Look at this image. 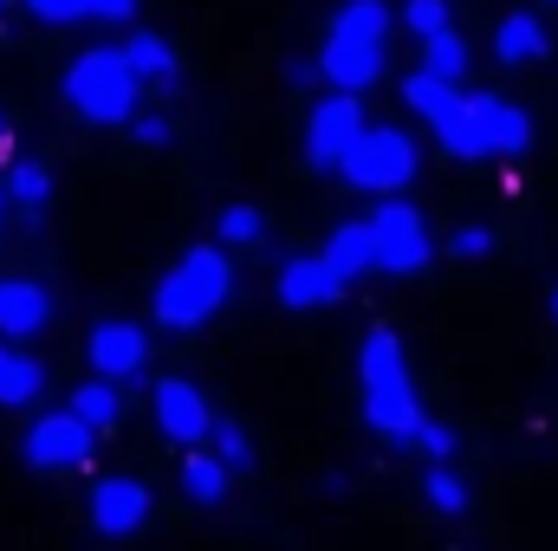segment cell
Masks as SVG:
<instances>
[{
	"mask_svg": "<svg viewBox=\"0 0 558 551\" xmlns=\"http://www.w3.org/2000/svg\"><path fill=\"white\" fill-rule=\"evenodd\" d=\"M228 292H234L228 254H221V247H189V254L175 260V273L156 285V325L195 331V325H208V318L228 305Z\"/></svg>",
	"mask_w": 558,
	"mask_h": 551,
	"instance_id": "7a4b0ae2",
	"label": "cell"
},
{
	"mask_svg": "<svg viewBox=\"0 0 558 551\" xmlns=\"http://www.w3.org/2000/svg\"><path fill=\"white\" fill-rule=\"evenodd\" d=\"M20 461H26L33 474H65V467H85V461H92V428H85L72 409L39 415V421L26 428V441H20Z\"/></svg>",
	"mask_w": 558,
	"mask_h": 551,
	"instance_id": "52a82bcc",
	"label": "cell"
},
{
	"mask_svg": "<svg viewBox=\"0 0 558 551\" xmlns=\"http://www.w3.org/2000/svg\"><path fill=\"white\" fill-rule=\"evenodd\" d=\"M228 467L215 461V454H182V493L195 500V506H221L228 500Z\"/></svg>",
	"mask_w": 558,
	"mask_h": 551,
	"instance_id": "44dd1931",
	"label": "cell"
},
{
	"mask_svg": "<svg viewBox=\"0 0 558 551\" xmlns=\"http://www.w3.org/2000/svg\"><path fill=\"white\" fill-rule=\"evenodd\" d=\"M371 228H377V273H422L428 267L435 241H428V228L410 201H384L371 215Z\"/></svg>",
	"mask_w": 558,
	"mask_h": 551,
	"instance_id": "ba28073f",
	"label": "cell"
},
{
	"mask_svg": "<svg viewBox=\"0 0 558 551\" xmlns=\"http://www.w3.org/2000/svg\"><path fill=\"white\" fill-rule=\"evenodd\" d=\"M553 318H558V285H553Z\"/></svg>",
	"mask_w": 558,
	"mask_h": 551,
	"instance_id": "e575fe53",
	"label": "cell"
},
{
	"mask_svg": "<svg viewBox=\"0 0 558 551\" xmlns=\"http://www.w3.org/2000/svg\"><path fill=\"white\" fill-rule=\"evenodd\" d=\"M0 201H7V182H0Z\"/></svg>",
	"mask_w": 558,
	"mask_h": 551,
	"instance_id": "d590c367",
	"label": "cell"
},
{
	"mask_svg": "<svg viewBox=\"0 0 558 551\" xmlns=\"http://www.w3.org/2000/svg\"><path fill=\"white\" fill-rule=\"evenodd\" d=\"M422 72H428L435 85H454V78L468 72V46H461L454 33H441V39H428V46H422Z\"/></svg>",
	"mask_w": 558,
	"mask_h": 551,
	"instance_id": "cb8c5ba5",
	"label": "cell"
},
{
	"mask_svg": "<svg viewBox=\"0 0 558 551\" xmlns=\"http://www.w3.org/2000/svg\"><path fill=\"white\" fill-rule=\"evenodd\" d=\"M553 52V33L539 26V13H507L500 33H494V59L500 65H526V59H546Z\"/></svg>",
	"mask_w": 558,
	"mask_h": 551,
	"instance_id": "e0dca14e",
	"label": "cell"
},
{
	"mask_svg": "<svg viewBox=\"0 0 558 551\" xmlns=\"http://www.w3.org/2000/svg\"><path fill=\"white\" fill-rule=\"evenodd\" d=\"M7 201L20 208V221H39L46 201H52V169H46L39 156H20V162L7 169Z\"/></svg>",
	"mask_w": 558,
	"mask_h": 551,
	"instance_id": "ffe728a7",
	"label": "cell"
},
{
	"mask_svg": "<svg viewBox=\"0 0 558 551\" xmlns=\"http://www.w3.org/2000/svg\"><path fill=\"white\" fill-rule=\"evenodd\" d=\"M137 13V0H98V20H131Z\"/></svg>",
	"mask_w": 558,
	"mask_h": 551,
	"instance_id": "d6a6232c",
	"label": "cell"
},
{
	"mask_svg": "<svg viewBox=\"0 0 558 551\" xmlns=\"http://www.w3.org/2000/svg\"><path fill=\"white\" fill-rule=\"evenodd\" d=\"M416 448L428 454V467H448V454H454V428H448V421H428Z\"/></svg>",
	"mask_w": 558,
	"mask_h": 551,
	"instance_id": "1f68e13d",
	"label": "cell"
},
{
	"mask_svg": "<svg viewBox=\"0 0 558 551\" xmlns=\"http://www.w3.org/2000/svg\"><path fill=\"white\" fill-rule=\"evenodd\" d=\"M85 357H92L98 383H131L143 370V357H149L143 325H131V318H98L92 338H85Z\"/></svg>",
	"mask_w": 558,
	"mask_h": 551,
	"instance_id": "9c48e42d",
	"label": "cell"
},
{
	"mask_svg": "<svg viewBox=\"0 0 558 551\" xmlns=\"http://www.w3.org/2000/svg\"><path fill=\"white\" fill-rule=\"evenodd\" d=\"M357 383H364V421L384 434V441H422L428 415L416 403V383H410V364H403V344L397 331H364V351H357Z\"/></svg>",
	"mask_w": 558,
	"mask_h": 551,
	"instance_id": "6da1fadb",
	"label": "cell"
},
{
	"mask_svg": "<svg viewBox=\"0 0 558 551\" xmlns=\"http://www.w3.org/2000/svg\"><path fill=\"white\" fill-rule=\"evenodd\" d=\"M143 519H149V487L143 480L105 474L92 487V532L98 539H131V532H143Z\"/></svg>",
	"mask_w": 558,
	"mask_h": 551,
	"instance_id": "30bf717a",
	"label": "cell"
},
{
	"mask_svg": "<svg viewBox=\"0 0 558 551\" xmlns=\"http://www.w3.org/2000/svg\"><path fill=\"white\" fill-rule=\"evenodd\" d=\"M344 182L364 188V195H397V188H410V182H416V143L403 137V131H390V124L371 131V137L351 149Z\"/></svg>",
	"mask_w": 558,
	"mask_h": 551,
	"instance_id": "5b68a950",
	"label": "cell"
},
{
	"mask_svg": "<svg viewBox=\"0 0 558 551\" xmlns=\"http://www.w3.org/2000/svg\"><path fill=\"white\" fill-rule=\"evenodd\" d=\"M384 52H390V46H344V39H325L318 72H325L344 98H357V91H371V85L384 78Z\"/></svg>",
	"mask_w": 558,
	"mask_h": 551,
	"instance_id": "4fadbf2b",
	"label": "cell"
},
{
	"mask_svg": "<svg viewBox=\"0 0 558 551\" xmlns=\"http://www.w3.org/2000/svg\"><path fill=\"white\" fill-rule=\"evenodd\" d=\"M364 137H371L364 105L344 98V91H331V98L312 105V118H305V162H312V169H344L351 149H357Z\"/></svg>",
	"mask_w": 558,
	"mask_h": 551,
	"instance_id": "8992f818",
	"label": "cell"
},
{
	"mask_svg": "<svg viewBox=\"0 0 558 551\" xmlns=\"http://www.w3.org/2000/svg\"><path fill=\"white\" fill-rule=\"evenodd\" d=\"M448 254H454V260H487V254H494V234H487L481 221H468V228H454Z\"/></svg>",
	"mask_w": 558,
	"mask_h": 551,
	"instance_id": "f1b7e54d",
	"label": "cell"
},
{
	"mask_svg": "<svg viewBox=\"0 0 558 551\" xmlns=\"http://www.w3.org/2000/svg\"><path fill=\"white\" fill-rule=\"evenodd\" d=\"M215 461H221L228 474H247V467H254V441H247L241 421H215Z\"/></svg>",
	"mask_w": 558,
	"mask_h": 551,
	"instance_id": "484cf974",
	"label": "cell"
},
{
	"mask_svg": "<svg viewBox=\"0 0 558 551\" xmlns=\"http://www.w3.org/2000/svg\"><path fill=\"white\" fill-rule=\"evenodd\" d=\"M0 13H7V0H0Z\"/></svg>",
	"mask_w": 558,
	"mask_h": 551,
	"instance_id": "8d00e7d4",
	"label": "cell"
},
{
	"mask_svg": "<svg viewBox=\"0 0 558 551\" xmlns=\"http://www.w3.org/2000/svg\"><path fill=\"white\" fill-rule=\"evenodd\" d=\"M137 72L124 59V46H92L72 59L65 72V105L92 124H137Z\"/></svg>",
	"mask_w": 558,
	"mask_h": 551,
	"instance_id": "3957f363",
	"label": "cell"
},
{
	"mask_svg": "<svg viewBox=\"0 0 558 551\" xmlns=\"http://www.w3.org/2000/svg\"><path fill=\"white\" fill-rule=\"evenodd\" d=\"M403 98L416 105L422 118L435 124V137H441V149L448 156H487V143H481V124H474V98H454V85H435L428 72H416V78H403Z\"/></svg>",
	"mask_w": 558,
	"mask_h": 551,
	"instance_id": "277c9868",
	"label": "cell"
},
{
	"mask_svg": "<svg viewBox=\"0 0 558 551\" xmlns=\"http://www.w3.org/2000/svg\"><path fill=\"white\" fill-rule=\"evenodd\" d=\"M474 124H481L487 156H520L533 143V118L520 105H500V98H474Z\"/></svg>",
	"mask_w": 558,
	"mask_h": 551,
	"instance_id": "9a60e30c",
	"label": "cell"
},
{
	"mask_svg": "<svg viewBox=\"0 0 558 551\" xmlns=\"http://www.w3.org/2000/svg\"><path fill=\"white\" fill-rule=\"evenodd\" d=\"M403 20L416 26L422 46H428V39H441V33H454V26H448V0H410V7H403Z\"/></svg>",
	"mask_w": 558,
	"mask_h": 551,
	"instance_id": "83f0119b",
	"label": "cell"
},
{
	"mask_svg": "<svg viewBox=\"0 0 558 551\" xmlns=\"http://www.w3.org/2000/svg\"><path fill=\"white\" fill-rule=\"evenodd\" d=\"M72 415H78L92 434L118 428V421H124V396H118V383H78V390H72Z\"/></svg>",
	"mask_w": 558,
	"mask_h": 551,
	"instance_id": "7402d4cb",
	"label": "cell"
},
{
	"mask_svg": "<svg viewBox=\"0 0 558 551\" xmlns=\"http://www.w3.org/2000/svg\"><path fill=\"white\" fill-rule=\"evenodd\" d=\"M131 137H137L143 149H169V143H175V124H169V118H156V111H137Z\"/></svg>",
	"mask_w": 558,
	"mask_h": 551,
	"instance_id": "4dcf8cb0",
	"label": "cell"
},
{
	"mask_svg": "<svg viewBox=\"0 0 558 551\" xmlns=\"http://www.w3.org/2000/svg\"><path fill=\"white\" fill-rule=\"evenodd\" d=\"M0 149H7V118H0Z\"/></svg>",
	"mask_w": 558,
	"mask_h": 551,
	"instance_id": "836d02e7",
	"label": "cell"
},
{
	"mask_svg": "<svg viewBox=\"0 0 558 551\" xmlns=\"http://www.w3.org/2000/svg\"><path fill=\"white\" fill-rule=\"evenodd\" d=\"M325 260H331V273L344 279V285H351L357 273H377V228H371V221H344V228H331Z\"/></svg>",
	"mask_w": 558,
	"mask_h": 551,
	"instance_id": "2e32d148",
	"label": "cell"
},
{
	"mask_svg": "<svg viewBox=\"0 0 558 551\" xmlns=\"http://www.w3.org/2000/svg\"><path fill=\"white\" fill-rule=\"evenodd\" d=\"M156 428H162L175 448H202V441L215 434V409L202 403V390H195V383L162 377V383H156Z\"/></svg>",
	"mask_w": 558,
	"mask_h": 551,
	"instance_id": "8fae6325",
	"label": "cell"
},
{
	"mask_svg": "<svg viewBox=\"0 0 558 551\" xmlns=\"http://www.w3.org/2000/svg\"><path fill=\"white\" fill-rule=\"evenodd\" d=\"M338 298H344V279L331 273L325 254H305V260H286V267H279V305L318 311V305H338Z\"/></svg>",
	"mask_w": 558,
	"mask_h": 551,
	"instance_id": "7c38bea8",
	"label": "cell"
},
{
	"mask_svg": "<svg viewBox=\"0 0 558 551\" xmlns=\"http://www.w3.org/2000/svg\"><path fill=\"white\" fill-rule=\"evenodd\" d=\"M260 234H267V215L260 208H247V201L241 208H221V241L228 247H254Z\"/></svg>",
	"mask_w": 558,
	"mask_h": 551,
	"instance_id": "4316f807",
	"label": "cell"
},
{
	"mask_svg": "<svg viewBox=\"0 0 558 551\" xmlns=\"http://www.w3.org/2000/svg\"><path fill=\"white\" fill-rule=\"evenodd\" d=\"M39 20H52V26H72V20H92L98 13V0H26Z\"/></svg>",
	"mask_w": 558,
	"mask_h": 551,
	"instance_id": "f546056e",
	"label": "cell"
},
{
	"mask_svg": "<svg viewBox=\"0 0 558 551\" xmlns=\"http://www.w3.org/2000/svg\"><path fill=\"white\" fill-rule=\"evenodd\" d=\"M124 59H131L137 78H175V52H169L162 33H131L124 39Z\"/></svg>",
	"mask_w": 558,
	"mask_h": 551,
	"instance_id": "603a6c76",
	"label": "cell"
},
{
	"mask_svg": "<svg viewBox=\"0 0 558 551\" xmlns=\"http://www.w3.org/2000/svg\"><path fill=\"white\" fill-rule=\"evenodd\" d=\"M384 33H390V7H384V0H344V7L331 13V33H325V39H344V46H390Z\"/></svg>",
	"mask_w": 558,
	"mask_h": 551,
	"instance_id": "ac0fdd59",
	"label": "cell"
},
{
	"mask_svg": "<svg viewBox=\"0 0 558 551\" xmlns=\"http://www.w3.org/2000/svg\"><path fill=\"white\" fill-rule=\"evenodd\" d=\"M39 390H46V364L0 338V409H26V403H39Z\"/></svg>",
	"mask_w": 558,
	"mask_h": 551,
	"instance_id": "d6986e66",
	"label": "cell"
},
{
	"mask_svg": "<svg viewBox=\"0 0 558 551\" xmlns=\"http://www.w3.org/2000/svg\"><path fill=\"white\" fill-rule=\"evenodd\" d=\"M46 318H52V292H46V285H33V279H0V338H7V344L46 331Z\"/></svg>",
	"mask_w": 558,
	"mask_h": 551,
	"instance_id": "5bb4252c",
	"label": "cell"
},
{
	"mask_svg": "<svg viewBox=\"0 0 558 551\" xmlns=\"http://www.w3.org/2000/svg\"><path fill=\"white\" fill-rule=\"evenodd\" d=\"M422 493H428V506H435L441 519H461V513H468V480H461L454 467H428Z\"/></svg>",
	"mask_w": 558,
	"mask_h": 551,
	"instance_id": "d4e9b609",
	"label": "cell"
}]
</instances>
